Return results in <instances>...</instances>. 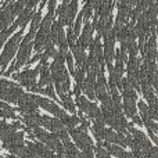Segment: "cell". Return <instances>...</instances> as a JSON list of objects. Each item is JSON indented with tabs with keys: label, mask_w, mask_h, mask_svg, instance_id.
I'll list each match as a JSON object with an SVG mask.
<instances>
[{
	"label": "cell",
	"mask_w": 158,
	"mask_h": 158,
	"mask_svg": "<svg viewBox=\"0 0 158 158\" xmlns=\"http://www.w3.org/2000/svg\"><path fill=\"white\" fill-rule=\"evenodd\" d=\"M21 36H22V32L15 33V35L11 38V40L8 42L7 44H6L4 53H3L2 57H0V65H2V68H4V67L7 65L8 61H10L11 57L14 56V53H15V49H17V44H18V42H19V39H21Z\"/></svg>",
	"instance_id": "6da1fadb"
},
{
	"label": "cell",
	"mask_w": 158,
	"mask_h": 158,
	"mask_svg": "<svg viewBox=\"0 0 158 158\" xmlns=\"http://www.w3.org/2000/svg\"><path fill=\"white\" fill-rule=\"evenodd\" d=\"M69 133H71V136L74 137L77 146L81 147L82 150H92L93 148L92 140L89 139V136L86 135V132L81 131V129H69Z\"/></svg>",
	"instance_id": "7a4b0ae2"
},
{
	"label": "cell",
	"mask_w": 158,
	"mask_h": 158,
	"mask_svg": "<svg viewBox=\"0 0 158 158\" xmlns=\"http://www.w3.org/2000/svg\"><path fill=\"white\" fill-rule=\"evenodd\" d=\"M93 29H94V27H93L92 24H86V27H85V29H83V33H82L81 39H79V44H81L83 49L89 46L90 42H92Z\"/></svg>",
	"instance_id": "3957f363"
},
{
	"label": "cell",
	"mask_w": 158,
	"mask_h": 158,
	"mask_svg": "<svg viewBox=\"0 0 158 158\" xmlns=\"http://www.w3.org/2000/svg\"><path fill=\"white\" fill-rule=\"evenodd\" d=\"M24 122L27 123L28 126H31V128H36V126L42 125V117L35 114V112H31L27 117H24Z\"/></svg>",
	"instance_id": "277c9868"
},
{
	"label": "cell",
	"mask_w": 158,
	"mask_h": 158,
	"mask_svg": "<svg viewBox=\"0 0 158 158\" xmlns=\"http://www.w3.org/2000/svg\"><path fill=\"white\" fill-rule=\"evenodd\" d=\"M18 15L19 17H18V19L15 21V25L17 27H25L27 22L33 17V13L31 11V8H25V10L22 11L21 14H18Z\"/></svg>",
	"instance_id": "5b68a950"
},
{
	"label": "cell",
	"mask_w": 158,
	"mask_h": 158,
	"mask_svg": "<svg viewBox=\"0 0 158 158\" xmlns=\"http://www.w3.org/2000/svg\"><path fill=\"white\" fill-rule=\"evenodd\" d=\"M106 147L108 148V153L110 154H114L117 157H132V153H125L121 147L118 146H110V144H106Z\"/></svg>",
	"instance_id": "8992f818"
},
{
	"label": "cell",
	"mask_w": 158,
	"mask_h": 158,
	"mask_svg": "<svg viewBox=\"0 0 158 158\" xmlns=\"http://www.w3.org/2000/svg\"><path fill=\"white\" fill-rule=\"evenodd\" d=\"M39 27H40V10H39L38 13L33 14V19H32V25H31V31H29V33L35 35Z\"/></svg>",
	"instance_id": "52a82bcc"
},
{
	"label": "cell",
	"mask_w": 158,
	"mask_h": 158,
	"mask_svg": "<svg viewBox=\"0 0 158 158\" xmlns=\"http://www.w3.org/2000/svg\"><path fill=\"white\" fill-rule=\"evenodd\" d=\"M139 67H140V60L139 58L131 57V61H129V64H128V72L129 74H131V72H137V69H140Z\"/></svg>",
	"instance_id": "ba28073f"
},
{
	"label": "cell",
	"mask_w": 158,
	"mask_h": 158,
	"mask_svg": "<svg viewBox=\"0 0 158 158\" xmlns=\"http://www.w3.org/2000/svg\"><path fill=\"white\" fill-rule=\"evenodd\" d=\"M77 104L79 106L81 111H83V112H87V110H89V107H90V101H87L86 98L81 97V96L77 97Z\"/></svg>",
	"instance_id": "9c48e42d"
},
{
	"label": "cell",
	"mask_w": 158,
	"mask_h": 158,
	"mask_svg": "<svg viewBox=\"0 0 158 158\" xmlns=\"http://www.w3.org/2000/svg\"><path fill=\"white\" fill-rule=\"evenodd\" d=\"M104 139L107 140V143H115L117 140V133H115L112 129H106V136Z\"/></svg>",
	"instance_id": "30bf717a"
},
{
	"label": "cell",
	"mask_w": 158,
	"mask_h": 158,
	"mask_svg": "<svg viewBox=\"0 0 158 158\" xmlns=\"http://www.w3.org/2000/svg\"><path fill=\"white\" fill-rule=\"evenodd\" d=\"M42 93H44V94H47V96H50V97L56 98V94H54V92H53L52 85H47V87H46V89L42 90Z\"/></svg>",
	"instance_id": "8fae6325"
},
{
	"label": "cell",
	"mask_w": 158,
	"mask_h": 158,
	"mask_svg": "<svg viewBox=\"0 0 158 158\" xmlns=\"http://www.w3.org/2000/svg\"><path fill=\"white\" fill-rule=\"evenodd\" d=\"M22 6H24V3L19 2V0H18V3H17L15 6H13V14H14V15H15V14H19V13H21Z\"/></svg>",
	"instance_id": "7c38bea8"
},
{
	"label": "cell",
	"mask_w": 158,
	"mask_h": 158,
	"mask_svg": "<svg viewBox=\"0 0 158 158\" xmlns=\"http://www.w3.org/2000/svg\"><path fill=\"white\" fill-rule=\"evenodd\" d=\"M108 154H110L108 151H104L101 146H97V156H100V157H107Z\"/></svg>",
	"instance_id": "4fadbf2b"
},
{
	"label": "cell",
	"mask_w": 158,
	"mask_h": 158,
	"mask_svg": "<svg viewBox=\"0 0 158 158\" xmlns=\"http://www.w3.org/2000/svg\"><path fill=\"white\" fill-rule=\"evenodd\" d=\"M132 121H133V122H135V123H136V125H142V123H143L142 118H139V117H137V115H136V114H135V115H133V117H132Z\"/></svg>",
	"instance_id": "5bb4252c"
},
{
	"label": "cell",
	"mask_w": 158,
	"mask_h": 158,
	"mask_svg": "<svg viewBox=\"0 0 158 158\" xmlns=\"http://www.w3.org/2000/svg\"><path fill=\"white\" fill-rule=\"evenodd\" d=\"M36 3H38V0H27V8H32V7H35Z\"/></svg>",
	"instance_id": "9a60e30c"
},
{
	"label": "cell",
	"mask_w": 158,
	"mask_h": 158,
	"mask_svg": "<svg viewBox=\"0 0 158 158\" xmlns=\"http://www.w3.org/2000/svg\"><path fill=\"white\" fill-rule=\"evenodd\" d=\"M47 2V0H42V6H40V10H42V7H43V6H44V3H46Z\"/></svg>",
	"instance_id": "2e32d148"
},
{
	"label": "cell",
	"mask_w": 158,
	"mask_h": 158,
	"mask_svg": "<svg viewBox=\"0 0 158 158\" xmlns=\"http://www.w3.org/2000/svg\"><path fill=\"white\" fill-rule=\"evenodd\" d=\"M157 58H158V53H157Z\"/></svg>",
	"instance_id": "e0dca14e"
}]
</instances>
